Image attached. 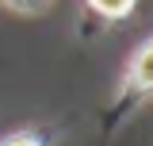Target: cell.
<instances>
[{
  "label": "cell",
  "instance_id": "obj_1",
  "mask_svg": "<svg viewBox=\"0 0 153 146\" xmlns=\"http://www.w3.org/2000/svg\"><path fill=\"white\" fill-rule=\"evenodd\" d=\"M153 96V38H146L134 58L126 62V77H123V85H119V96H115V104L107 108L103 115V131L111 135L115 127H123L126 119H130L138 104H146Z\"/></svg>",
  "mask_w": 153,
  "mask_h": 146
},
{
  "label": "cell",
  "instance_id": "obj_3",
  "mask_svg": "<svg viewBox=\"0 0 153 146\" xmlns=\"http://www.w3.org/2000/svg\"><path fill=\"white\" fill-rule=\"evenodd\" d=\"M0 146H50V135L46 131H16V135L0 138Z\"/></svg>",
  "mask_w": 153,
  "mask_h": 146
},
{
  "label": "cell",
  "instance_id": "obj_4",
  "mask_svg": "<svg viewBox=\"0 0 153 146\" xmlns=\"http://www.w3.org/2000/svg\"><path fill=\"white\" fill-rule=\"evenodd\" d=\"M4 8H12V12H19V16H42L54 0H0Z\"/></svg>",
  "mask_w": 153,
  "mask_h": 146
},
{
  "label": "cell",
  "instance_id": "obj_2",
  "mask_svg": "<svg viewBox=\"0 0 153 146\" xmlns=\"http://www.w3.org/2000/svg\"><path fill=\"white\" fill-rule=\"evenodd\" d=\"M134 4L138 0H88V8L96 16H103V19H126L134 12Z\"/></svg>",
  "mask_w": 153,
  "mask_h": 146
}]
</instances>
